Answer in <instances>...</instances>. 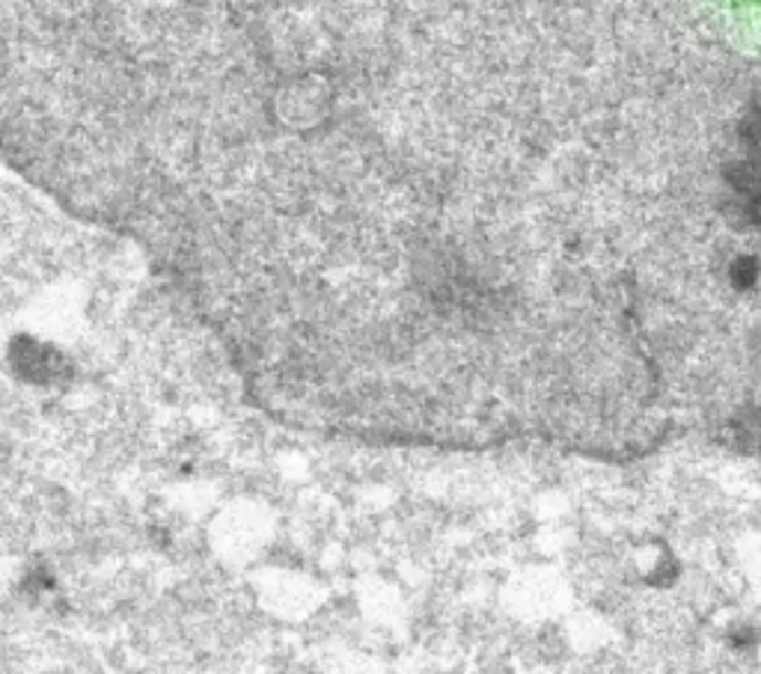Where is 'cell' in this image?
Listing matches in <instances>:
<instances>
[{"label":"cell","mask_w":761,"mask_h":674,"mask_svg":"<svg viewBox=\"0 0 761 674\" xmlns=\"http://www.w3.org/2000/svg\"><path fill=\"white\" fill-rule=\"evenodd\" d=\"M755 274H759V268H755V261H750V259H741L732 268L734 282H741V286H750V282H755Z\"/></svg>","instance_id":"6da1fadb"}]
</instances>
